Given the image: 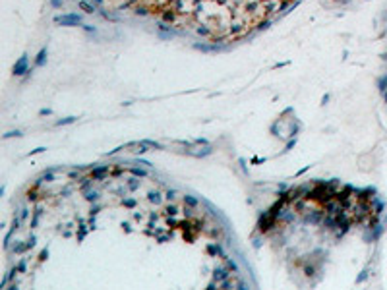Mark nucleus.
I'll return each instance as SVG.
<instances>
[{
    "mask_svg": "<svg viewBox=\"0 0 387 290\" xmlns=\"http://www.w3.org/2000/svg\"><path fill=\"white\" fill-rule=\"evenodd\" d=\"M109 172H110L109 166H101V168H93L89 176H91V180H103V178H105Z\"/></svg>",
    "mask_w": 387,
    "mask_h": 290,
    "instance_id": "1",
    "label": "nucleus"
},
{
    "mask_svg": "<svg viewBox=\"0 0 387 290\" xmlns=\"http://www.w3.org/2000/svg\"><path fill=\"white\" fill-rule=\"evenodd\" d=\"M186 153L188 155H192V157H205V155H211L213 153V149L209 145H203V149L201 147H197V151H194V149H186Z\"/></svg>",
    "mask_w": 387,
    "mask_h": 290,
    "instance_id": "2",
    "label": "nucleus"
},
{
    "mask_svg": "<svg viewBox=\"0 0 387 290\" xmlns=\"http://www.w3.org/2000/svg\"><path fill=\"white\" fill-rule=\"evenodd\" d=\"M25 68H27V58L25 56H22V58L16 62V66H14V72L18 73V76H22L23 72H25Z\"/></svg>",
    "mask_w": 387,
    "mask_h": 290,
    "instance_id": "3",
    "label": "nucleus"
},
{
    "mask_svg": "<svg viewBox=\"0 0 387 290\" xmlns=\"http://www.w3.org/2000/svg\"><path fill=\"white\" fill-rule=\"evenodd\" d=\"M147 199H149L151 203H155V205H161V201H163V197H161L159 191H149V194H147Z\"/></svg>",
    "mask_w": 387,
    "mask_h": 290,
    "instance_id": "4",
    "label": "nucleus"
},
{
    "mask_svg": "<svg viewBox=\"0 0 387 290\" xmlns=\"http://www.w3.org/2000/svg\"><path fill=\"white\" fill-rule=\"evenodd\" d=\"M58 22H62V23H77L80 18H77V16H66V18H58Z\"/></svg>",
    "mask_w": 387,
    "mask_h": 290,
    "instance_id": "5",
    "label": "nucleus"
},
{
    "mask_svg": "<svg viewBox=\"0 0 387 290\" xmlns=\"http://www.w3.org/2000/svg\"><path fill=\"white\" fill-rule=\"evenodd\" d=\"M141 143L145 147H151V149H163L161 143H157V141H149V139H141Z\"/></svg>",
    "mask_w": 387,
    "mask_h": 290,
    "instance_id": "6",
    "label": "nucleus"
},
{
    "mask_svg": "<svg viewBox=\"0 0 387 290\" xmlns=\"http://www.w3.org/2000/svg\"><path fill=\"white\" fill-rule=\"evenodd\" d=\"M226 277H228V273L225 269H217L215 271V280H226Z\"/></svg>",
    "mask_w": 387,
    "mask_h": 290,
    "instance_id": "7",
    "label": "nucleus"
},
{
    "mask_svg": "<svg viewBox=\"0 0 387 290\" xmlns=\"http://www.w3.org/2000/svg\"><path fill=\"white\" fill-rule=\"evenodd\" d=\"M323 226H327V228H333V226H335V219L331 217V213H327V217L323 219Z\"/></svg>",
    "mask_w": 387,
    "mask_h": 290,
    "instance_id": "8",
    "label": "nucleus"
},
{
    "mask_svg": "<svg viewBox=\"0 0 387 290\" xmlns=\"http://www.w3.org/2000/svg\"><path fill=\"white\" fill-rule=\"evenodd\" d=\"M184 203H186V205H190V207H196V205H197V199L192 197V195H184Z\"/></svg>",
    "mask_w": 387,
    "mask_h": 290,
    "instance_id": "9",
    "label": "nucleus"
},
{
    "mask_svg": "<svg viewBox=\"0 0 387 290\" xmlns=\"http://www.w3.org/2000/svg\"><path fill=\"white\" fill-rule=\"evenodd\" d=\"M138 188H139V180H135V178L128 180V190H130V191H135Z\"/></svg>",
    "mask_w": 387,
    "mask_h": 290,
    "instance_id": "10",
    "label": "nucleus"
},
{
    "mask_svg": "<svg viewBox=\"0 0 387 290\" xmlns=\"http://www.w3.org/2000/svg\"><path fill=\"white\" fill-rule=\"evenodd\" d=\"M74 122H76V116H68V118H64V120H58L56 126H66V124H74Z\"/></svg>",
    "mask_w": 387,
    "mask_h": 290,
    "instance_id": "11",
    "label": "nucleus"
},
{
    "mask_svg": "<svg viewBox=\"0 0 387 290\" xmlns=\"http://www.w3.org/2000/svg\"><path fill=\"white\" fill-rule=\"evenodd\" d=\"M39 178H41V180H45V182H52V180H54V176H52V170H48V172H43Z\"/></svg>",
    "mask_w": 387,
    "mask_h": 290,
    "instance_id": "12",
    "label": "nucleus"
},
{
    "mask_svg": "<svg viewBox=\"0 0 387 290\" xmlns=\"http://www.w3.org/2000/svg\"><path fill=\"white\" fill-rule=\"evenodd\" d=\"M25 250H27L25 244H16V246H14V254H23Z\"/></svg>",
    "mask_w": 387,
    "mask_h": 290,
    "instance_id": "13",
    "label": "nucleus"
},
{
    "mask_svg": "<svg viewBox=\"0 0 387 290\" xmlns=\"http://www.w3.org/2000/svg\"><path fill=\"white\" fill-rule=\"evenodd\" d=\"M97 197H99L97 191H87V194H85V199H87V201H97Z\"/></svg>",
    "mask_w": 387,
    "mask_h": 290,
    "instance_id": "14",
    "label": "nucleus"
},
{
    "mask_svg": "<svg viewBox=\"0 0 387 290\" xmlns=\"http://www.w3.org/2000/svg\"><path fill=\"white\" fill-rule=\"evenodd\" d=\"M130 172L134 174V176H147V172L143 168H130Z\"/></svg>",
    "mask_w": 387,
    "mask_h": 290,
    "instance_id": "15",
    "label": "nucleus"
},
{
    "mask_svg": "<svg viewBox=\"0 0 387 290\" xmlns=\"http://www.w3.org/2000/svg\"><path fill=\"white\" fill-rule=\"evenodd\" d=\"M25 267H27V261L25 259H22L18 263V267H16V271H19V273H25Z\"/></svg>",
    "mask_w": 387,
    "mask_h": 290,
    "instance_id": "16",
    "label": "nucleus"
},
{
    "mask_svg": "<svg viewBox=\"0 0 387 290\" xmlns=\"http://www.w3.org/2000/svg\"><path fill=\"white\" fill-rule=\"evenodd\" d=\"M14 136L19 137V136H22V132H18V130H16V132H8V134H4V139H8V137H14Z\"/></svg>",
    "mask_w": 387,
    "mask_h": 290,
    "instance_id": "17",
    "label": "nucleus"
},
{
    "mask_svg": "<svg viewBox=\"0 0 387 290\" xmlns=\"http://www.w3.org/2000/svg\"><path fill=\"white\" fill-rule=\"evenodd\" d=\"M226 267H228V271H234V273L238 271V267H236V263H234V261H226Z\"/></svg>",
    "mask_w": 387,
    "mask_h": 290,
    "instance_id": "18",
    "label": "nucleus"
},
{
    "mask_svg": "<svg viewBox=\"0 0 387 290\" xmlns=\"http://www.w3.org/2000/svg\"><path fill=\"white\" fill-rule=\"evenodd\" d=\"M174 195H176V191H174V190H168L167 194H164V197H167L168 201H172V199H174Z\"/></svg>",
    "mask_w": 387,
    "mask_h": 290,
    "instance_id": "19",
    "label": "nucleus"
},
{
    "mask_svg": "<svg viewBox=\"0 0 387 290\" xmlns=\"http://www.w3.org/2000/svg\"><path fill=\"white\" fill-rule=\"evenodd\" d=\"M207 251H211V254H221V248L219 246H207Z\"/></svg>",
    "mask_w": 387,
    "mask_h": 290,
    "instance_id": "20",
    "label": "nucleus"
},
{
    "mask_svg": "<svg viewBox=\"0 0 387 290\" xmlns=\"http://www.w3.org/2000/svg\"><path fill=\"white\" fill-rule=\"evenodd\" d=\"M35 242H37V240H35V236H31V238L27 240V244H25V246H27V250H31V248L35 246Z\"/></svg>",
    "mask_w": 387,
    "mask_h": 290,
    "instance_id": "21",
    "label": "nucleus"
},
{
    "mask_svg": "<svg viewBox=\"0 0 387 290\" xmlns=\"http://www.w3.org/2000/svg\"><path fill=\"white\" fill-rule=\"evenodd\" d=\"M80 6H81V8H83V10H85V12H89V14H91V12H93V6H89V4H87V2H81V4H80Z\"/></svg>",
    "mask_w": 387,
    "mask_h": 290,
    "instance_id": "22",
    "label": "nucleus"
},
{
    "mask_svg": "<svg viewBox=\"0 0 387 290\" xmlns=\"http://www.w3.org/2000/svg\"><path fill=\"white\" fill-rule=\"evenodd\" d=\"M124 207H135V199H124Z\"/></svg>",
    "mask_w": 387,
    "mask_h": 290,
    "instance_id": "23",
    "label": "nucleus"
},
{
    "mask_svg": "<svg viewBox=\"0 0 387 290\" xmlns=\"http://www.w3.org/2000/svg\"><path fill=\"white\" fill-rule=\"evenodd\" d=\"M43 60H45V50H41L39 58H37V64H43Z\"/></svg>",
    "mask_w": 387,
    "mask_h": 290,
    "instance_id": "24",
    "label": "nucleus"
},
{
    "mask_svg": "<svg viewBox=\"0 0 387 290\" xmlns=\"http://www.w3.org/2000/svg\"><path fill=\"white\" fill-rule=\"evenodd\" d=\"M167 213H168V215H176V207H174V205H170V207L167 209Z\"/></svg>",
    "mask_w": 387,
    "mask_h": 290,
    "instance_id": "25",
    "label": "nucleus"
},
{
    "mask_svg": "<svg viewBox=\"0 0 387 290\" xmlns=\"http://www.w3.org/2000/svg\"><path fill=\"white\" fill-rule=\"evenodd\" d=\"M43 151H45V147H37V149H35V151H31L29 155H37V153H43Z\"/></svg>",
    "mask_w": 387,
    "mask_h": 290,
    "instance_id": "26",
    "label": "nucleus"
},
{
    "mask_svg": "<svg viewBox=\"0 0 387 290\" xmlns=\"http://www.w3.org/2000/svg\"><path fill=\"white\" fill-rule=\"evenodd\" d=\"M27 217V209H22L19 211V219H25Z\"/></svg>",
    "mask_w": 387,
    "mask_h": 290,
    "instance_id": "27",
    "label": "nucleus"
},
{
    "mask_svg": "<svg viewBox=\"0 0 387 290\" xmlns=\"http://www.w3.org/2000/svg\"><path fill=\"white\" fill-rule=\"evenodd\" d=\"M99 211H101V207H97V205H95V207H93V209H91V215H97Z\"/></svg>",
    "mask_w": 387,
    "mask_h": 290,
    "instance_id": "28",
    "label": "nucleus"
}]
</instances>
